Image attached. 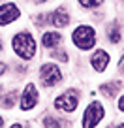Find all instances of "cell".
<instances>
[{"label": "cell", "instance_id": "obj_1", "mask_svg": "<svg viewBox=\"0 0 124 128\" xmlns=\"http://www.w3.org/2000/svg\"><path fill=\"white\" fill-rule=\"evenodd\" d=\"M11 45H13L15 55L24 58V60H30L36 55V42H34L30 32H19V34H15Z\"/></svg>", "mask_w": 124, "mask_h": 128}, {"label": "cell", "instance_id": "obj_2", "mask_svg": "<svg viewBox=\"0 0 124 128\" xmlns=\"http://www.w3.org/2000/svg\"><path fill=\"white\" fill-rule=\"evenodd\" d=\"M72 40H73V44H75L79 49L87 51V49L94 47V44H96V32H94V28H92V26L83 24V26H79V28L73 30Z\"/></svg>", "mask_w": 124, "mask_h": 128}, {"label": "cell", "instance_id": "obj_3", "mask_svg": "<svg viewBox=\"0 0 124 128\" xmlns=\"http://www.w3.org/2000/svg\"><path fill=\"white\" fill-rule=\"evenodd\" d=\"M104 106L100 102H90L83 113V126H98L100 120L104 119Z\"/></svg>", "mask_w": 124, "mask_h": 128}, {"label": "cell", "instance_id": "obj_4", "mask_svg": "<svg viewBox=\"0 0 124 128\" xmlns=\"http://www.w3.org/2000/svg\"><path fill=\"white\" fill-rule=\"evenodd\" d=\"M62 79V72H60L58 66L55 64H43L40 70V81L45 85V87H53L58 81Z\"/></svg>", "mask_w": 124, "mask_h": 128}, {"label": "cell", "instance_id": "obj_5", "mask_svg": "<svg viewBox=\"0 0 124 128\" xmlns=\"http://www.w3.org/2000/svg\"><path fill=\"white\" fill-rule=\"evenodd\" d=\"M77 102H79L77 100V92L75 90H68V92H64V94H60L55 100V108L60 109V111L72 113V111H75Z\"/></svg>", "mask_w": 124, "mask_h": 128}, {"label": "cell", "instance_id": "obj_6", "mask_svg": "<svg viewBox=\"0 0 124 128\" xmlns=\"http://www.w3.org/2000/svg\"><path fill=\"white\" fill-rule=\"evenodd\" d=\"M38 100H40V94H38V88L34 83H28L23 90V96H21V109L23 111H28V109L36 108Z\"/></svg>", "mask_w": 124, "mask_h": 128}, {"label": "cell", "instance_id": "obj_7", "mask_svg": "<svg viewBox=\"0 0 124 128\" xmlns=\"http://www.w3.org/2000/svg\"><path fill=\"white\" fill-rule=\"evenodd\" d=\"M38 23H47V24H53V26H60V28H62V26H66V24L70 23V15H68L66 10L58 8V10H55L53 13H49V15L40 17Z\"/></svg>", "mask_w": 124, "mask_h": 128}, {"label": "cell", "instance_id": "obj_8", "mask_svg": "<svg viewBox=\"0 0 124 128\" xmlns=\"http://www.w3.org/2000/svg\"><path fill=\"white\" fill-rule=\"evenodd\" d=\"M19 17V8L15 4H2L0 6V26L13 23Z\"/></svg>", "mask_w": 124, "mask_h": 128}, {"label": "cell", "instance_id": "obj_9", "mask_svg": "<svg viewBox=\"0 0 124 128\" xmlns=\"http://www.w3.org/2000/svg\"><path fill=\"white\" fill-rule=\"evenodd\" d=\"M92 66H94V70H98V72H104L105 68H107L109 64V55L104 51V49H100V51H96L94 55H92Z\"/></svg>", "mask_w": 124, "mask_h": 128}, {"label": "cell", "instance_id": "obj_10", "mask_svg": "<svg viewBox=\"0 0 124 128\" xmlns=\"http://www.w3.org/2000/svg\"><path fill=\"white\" fill-rule=\"evenodd\" d=\"M60 40H62V36L58 32H45L43 38H41V44H43V47L55 49L56 45H60Z\"/></svg>", "mask_w": 124, "mask_h": 128}, {"label": "cell", "instance_id": "obj_11", "mask_svg": "<svg viewBox=\"0 0 124 128\" xmlns=\"http://www.w3.org/2000/svg\"><path fill=\"white\" fill-rule=\"evenodd\" d=\"M119 88H120V83H117V87L113 83H107V85H102L100 87V92H104V94L109 96V98H115V94H117Z\"/></svg>", "mask_w": 124, "mask_h": 128}, {"label": "cell", "instance_id": "obj_12", "mask_svg": "<svg viewBox=\"0 0 124 128\" xmlns=\"http://www.w3.org/2000/svg\"><path fill=\"white\" fill-rule=\"evenodd\" d=\"M15 98H17V92H15V90L8 92V94L2 98V106H4V108H13V104H15Z\"/></svg>", "mask_w": 124, "mask_h": 128}, {"label": "cell", "instance_id": "obj_13", "mask_svg": "<svg viewBox=\"0 0 124 128\" xmlns=\"http://www.w3.org/2000/svg\"><path fill=\"white\" fill-rule=\"evenodd\" d=\"M109 40L113 42V44H119L120 42V26H113L111 32H109Z\"/></svg>", "mask_w": 124, "mask_h": 128}, {"label": "cell", "instance_id": "obj_14", "mask_svg": "<svg viewBox=\"0 0 124 128\" xmlns=\"http://www.w3.org/2000/svg\"><path fill=\"white\" fill-rule=\"evenodd\" d=\"M102 2H104V0H79V4L83 6V8H98Z\"/></svg>", "mask_w": 124, "mask_h": 128}, {"label": "cell", "instance_id": "obj_15", "mask_svg": "<svg viewBox=\"0 0 124 128\" xmlns=\"http://www.w3.org/2000/svg\"><path fill=\"white\" fill-rule=\"evenodd\" d=\"M51 56H56V58L62 60V62H66V60H68V56H66V53H64V51H55V49H53Z\"/></svg>", "mask_w": 124, "mask_h": 128}, {"label": "cell", "instance_id": "obj_16", "mask_svg": "<svg viewBox=\"0 0 124 128\" xmlns=\"http://www.w3.org/2000/svg\"><path fill=\"white\" fill-rule=\"evenodd\" d=\"M43 124H45V126H58V120H56V119H51V117H45V120H43Z\"/></svg>", "mask_w": 124, "mask_h": 128}, {"label": "cell", "instance_id": "obj_17", "mask_svg": "<svg viewBox=\"0 0 124 128\" xmlns=\"http://www.w3.org/2000/svg\"><path fill=\"white\" fill-rule=\"evenodd\" d=\"M6 70H8V66H6L4 62H0V76H4V74H6Z\"/></svg>", "mask_w": 124, "mask_h": 128}, {"label": "cell", "instance_id": "obj_18", "mask_svg": "<svg viewBox=\"0 0 124 128\" xmlns=\"http://www.w3.org/2000/svg\"><path fill=\"white\" fill-rule=\"evenodd\" d=\"M34 2H36V4H43L45 0H34Z\"/></svg>", "mask_w": 124, "mask_h": 128}, {"label": "cell", "instance_id": "obj_19", "mask_svg": "<svg viewBox=\"0 0 124 128\" xmlns=\"http://www.w3.org/2000/svg\"><path fill=\"white\" fill-rule=\"evenodd\" d=\"M2 124H4V120H2V119H0V126H2Z\"/></svg>", "mask_w": 124, "mask_h": 128}, {"label": "cell", "instance_id": "obj_20", "mask_svg": "<svg viewBox=\"0 0 124 128\" xmlns=\"http://www.w3.org/2000/svg\"><path fill=\"white\" fill-rule=\"evenodd\" d=\"M0 51H2V42H0Z\"/></svg>", "mask_w": 124, "mask_h": 128}]
</instances>
